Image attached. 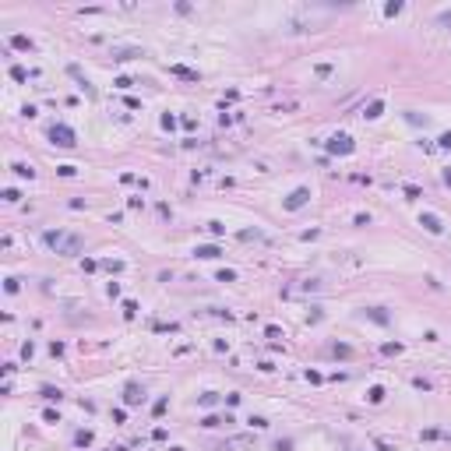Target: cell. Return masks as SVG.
<instances>
[{"label":"cell","mask_w":451,"mask_h":451,"mask_svg":"<svg viewBox=\"0 0 451 451\" xmlns=\"http://www.w3.org/2000/svg\"><path fill=\"white\" fill-rule=\"evenodd\" d=\"M127 402H141V395H138V388H134V384L127 388Z\"/></svg>","instance_id":"obj_6"},{"label":"cell","mask_w":451,"mask_h":451,"mask_svg":"<svg viewBox=\"0 0 451 451\" xmlns=\"http://www.w3.org/2000/svg\"><path fill=\"white\" fill-rule=\"evenodd\" d=\"M444 180H448V183H451V169H448V173H444Z\"/></svg>","instance_id":"obj_7"},{"label":"cell","mask_w":451,"mask_h":451,"mask_svg":"<svg viewBox=\"0 0 451 451\" xmlns=\"http://www.w3.org/2000/svg\"><path fill=\"white\" fill-rule=\"evenodd\" d=\"M303 201H307V191H296V194H293V198L286 201V208H300Z\"/></svg>","instance_id":"obj_4"},{"label":"cell","mask_w":451,"mask_h":451,"mask_svg":"<svg viewBox=\"0 0 451 451\" xmlns=\"http://www.w3.org/2000/svg\"><path fill=\"white\" fill-rule=\"evenodd\" d=\"M331 152H353L349 138H331Z\"/></svg>","instance_id":"obj_3"},{"label":"cell","mask_w":451,"mask_h":451,"mask_svg":"<svg viewBox=\"0 0 451 451\" xmlns=\"http://www.w3.org/2000/svg\"><path fill=\"white\" fill-rule=\"evenodd\" d=\"M50 138H53V145H64V148H74V131H71V127H64V124H53V131H50Z\"/></svg>","instance_id":"obj_2"},{"label":"cell","mask_w":451,"mask_h":451,"mask_svg":"<svg viewBox=\"0 0 451 451\" xmlns=\"http://www.w3.org/2000/svg\"><path fill=\"white\" fill-rule=\"evenodd\" d=\"M11 43H14V46H18V50H28V46H32V43H28V39H25V35H14V39H11Z\"/></svg>","instance_id":"obj_5"},{"label":"cell","mask_w":451,"mask_h":451,"mask_svg":"<svg viewBox=\"0 0 451 451\" xmlns=\"http://www.w3.org/2000/svg\"><path fill=\"white\" fill-rule=\"evenodd\" d=\"M46 240H50V247H57V254H78V250H81V236H60V233H50Z\"/></svg>","instance_id":"obj_1"}]
</instances>
